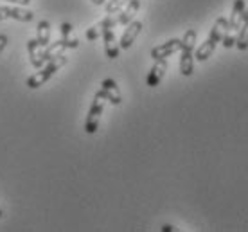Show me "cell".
Here are the masks:
<instances>
[{
	"instance_id": "6da1fadb",
	"label": "cell",
	"mask_w": 248,
	"mask_h": 232,
	"mask_svg": "<svg viewBox=\"0 0 248 232\" xmlns=\"http://www.w3.org/2000/svg\"><path fill=\"white\" fill-rule=\"evenodd\" d=\"M227 24H229V18H225V16H219V18L214 22V27H212L209 38H207V40H205V44L202 45L196 52H194V60H198V62H207V60L211 58V54L217 47V44L223 40Z\"/></svg>"
},
{
	"instance_id": "7a4b0ae2",
	"label": "cell",
	"mask_w": 248,
	"mask_h": 232,
	"mask_svg": "<svg viewBox=\"0 0 248 232\" xmlns=\"http://www.w3.org/2000/svg\"><path fill=\"white\" fill-rule=\"evenodd\" d=\"M198 32L194 29L186 31L182 38V56H180V72L184 76H192L194 72V44H196Z\"/></svg>"
},
{
	"instance_id": "3957f363",
	"label": "cell",
	"mask_w": 248,
	"mask_h": 232,
	"mask_svg": "<svg viewBox=\"0 0 248 232\" xmlns=\"http://www.w3.org/2000/svg\"><path fill=\"white\" fill-rule=\"evenodd\" d=\"M65 63H67V56H65V54H60V56H56L54 60L47 62V65H45L44 69L27 79V87L32 88V90H34V88H40L42 85H45V83L49 81L50 77L56 74Z\"/></svg>"
},
{
	"instance_id": "277c9868",
	"label": "cell",
	"mask_w": 248,
	"mask_h": 232,
	"mask_svg": "<svg viewBox=\"0 0 248 232\" xmlns=\"http://www.w3.org/2000/svg\"><path fill=\"white\" fill-rule=\"evenodd\" d=\"M105 97H101L99 94H95L92 101V107L88 110L87 121H85V132L88 135H93V133L99 130V123H101V115L105 112Z\"/></svg>"
},
{
	"instance_id": "5b68a950",
	"label": "cell",
	"mask_w": 248,
	"mask_h": 232,
	"mask_svg": "<svg viewBox=\"0 0 248 232\" xmlns=\"http://www.w3.org/2000/svg\"><path fill=\"white\" fill-rule=\"evenodd\" d=\"M178 50H182V40L180 38H171L166 44L153 47V49H151V58H153L155 62L156 60H166V58H169L171 54L178 52Z\"/></svg>"
},
{
	"instance_id": "8992f818",
	"label": "cell",
	"mask_w": 248,
	"mask_h": 232,
	"mask_svg": "<svg viewBox=\"0 0 248 232\" xmlns=\"http://www.w3.org/2000/svg\"><path fill=\"white\" fill-rule=\"evenodd\" d=\"M97 94L101 95V97H105L106 101H110L112 105H115V107H119L121 103H123V95H121V90H119V85L113 79H103V83H101V90L97 92Z\"/></svg>"
},
{
	"instance_id": "52a82bcc",
	"label": "cell",
	"mask_w": 248,
	"mask_h": 232,
	"mask_svg": "<svg viewBox=\"0 0 248 232\" xmlns=\"http://www.w3.org/2000/svg\"><path fill=\"white\" fill-rule=\"evenodd\" d=\"M27 52H29V60H31L32 67L34 69H42L45 63V47L40 45L36 38L32 40H27Z\"/></svg>"
},
{
	"instance_id": "ba28073f",
	"label": "cell",
	"mask_w": 248,
	"mask_h": 232,
	"mask_svg": "<svg viewBox=\"0 0 248 232\" xmlns=\"http://www.w3.org/2000/svg\"><path fill=\"white\" fill-rule=\"evenodd\" d=\"M9 18L18 20V22H31L34 18V13L22 7H0V22Z\"/></svg>"
},
{
	"instance_id": "9c48e42d",
	"label": "cell",
	"mask_w": 248,
	"mask_h": 232,
	"mask_svg": "<svg viewBox=\"0 0 248 232\" xmlns=\"http://www.w3.org/2000/svg\"><path fill=\"white\" fill-rule=\"evenodd\" d=\"M140 31H142V22H139V20H131L130 24H128V27H126V31L123 32V36H121V42H119V45H121V49H130L131 45H133V42L137 40V36L140 34Z\"/></svg>"
},
{
	"instance_id": "30bf717a",
	"label": "cell",
	"mask_w": 248,
	"mask_h": 232,
	"mask_svg": "<svg viewBox=\"0 0 248 232\" xmlns=\"http://www.w3.org/2000/svg\"><path fill=\"white\" fill-rule=\"evenodd\" d=\"M166 70H168V62H166V60H156L155 65L149 70L148 77H146L148 87H151V88L158 87L160 81L164 79V76H166Z\"/></svg>"
},
{
	"instance_id": "8fae6325",
	"label": "cell",
	"mask_w": 248,
	"mask_h": 232,
	"mask_svg": "<svg viewBox=\"0 0 248 232\" xmlns=\"http://www.w3.org/2000/svg\"><path fill=\"white\" fill-rule=\"evenodd\" d=\"M103 40H105L106 56L110 58V60L119 58V54H121V45H119L117 38H115L113 29H105V31H103Z\"/></svg>"
},
{
	"instance_id": "7c38bea8",
	"label": "cell",
	"mask_w": 248,
	"mask_h": 232,
	"mask_svg": "<svg viewBox=\"0 0 248 232\" xmlns=\"http://www.w3.org/2000/svg\"><path fill=\"white\" fill-rule=\"evenodd\" d=\"M140 9V0H130L126 6L117 13V20L119 25H128L131 20L135 18V15Z\"/></svg>"
},
{
	"instance_id": "4fadbf2b",
	"label": "cell",
	"mask_w": 248,
	"mask_h": 232,
	"mask_svg": "<svg viewBox=\"0 0 248 232\" xmlns=\"http://www.w3.org/2000/svg\"><path fill=\"white\" fill-rule=\"evenodd\" d=\"M60 32H62V40H65L68 44L70 49H78V45H79V40L74 36V27L70 22H63L60 25Z\"/></svg>"
},
{
	"instance_id": "5bb4252c",
	"label": "cell",
	"mask_w": 248,
	"mask_h": 232,
	"mask_svg": "<svg viewBox=\"0 0 248 232\" xmlns=\"http://www.w3.org/2000/svg\"><path fill=\"white\" fill-rule=\"evenodd\" d=\"M67 49H70V47H68V44L65 42V40H58V42H54V44H49L47 47H45V62L54 60L56 56L63 54V50H67Z\"/></svg>"
},
{
	"instance_id": "9a60e30c",
	"label": "cell",
	"mask_w": 248,
	"mask_h": 232,
	"mask_svg": "<svg viewBox=\"0 0 248 232\" xmlns=\"http://www.w3.org/2000/svg\"><path fill=\"white\" fill-rule=\"evenodd\" d=\"M36 40L40 42V45H47L50 44V24L47 20H42L40 24H38V29H36Z\"/></svg>"
},
{
	"instance_id": "2e32d148",
	"label": "cell",
	"mask_w": 248,
	"mask_h": 232,
	"mask_svg": "<svg viewBox=\"0 0 248 232\" xmlns=\"http://www.w3.org/2000/svg\"><path fill=\"white\" fill-rule=\"evenodd\" d=\"M236 47L239 50H248V22H243L236 38Z\"/></svg>"
},
{
	"instance_id": "e0dca14e",
	"label": "cell",
	"mask_w": 248,
	"mask_h": 232,
	"mask_svg": "<svg viewBox=\"0 0 248 232\" xmlns=\"http://www.w3.org/2000/svg\"><path fill=\"white\" fill-rule=\"evenodd\" d=\"M128 2H130V0H110V2L106 4V13H108V15H117Z\"/></svg>"
},
{
	"instance_id": "ac0fdd59",
	"label": "cell",
	"mask_w": 248,
	"mask_h": 232,
	"mask_svg": "<svg viewBox=\"0 0 248 232\" xmlns=\"http://www.w3.org/2000/svg\"><path fill=\"white\" fill-rule=\"evenodd\" d=\"M99 36H103V29H101V25H93V27H90L87 31V40H90V42H93V40H97Z\"/></svg>"
},
{
	"instance_id": "d6986e66",
	"label": "cell",
	"mask_w": 248,
	"mask_h": 232,
	"mask_svg": "<svg viewBox=\"0 0 248 232\" xmlns=\"http://www.w3.org/2000/svg\"><path fill=\"white\" fill-rule=\"evenodd\" d=\"M6 45H7V34H0V54L4 52Z\"/></svg>"
},
{
	"instance_id": "ffe728a7",
	"label": "cell",
	"mask_w": 248,
	"mask_h": 232,
	"mask_svg": "<svg viewBox=\"0 0 248 232\" xmlns=\"http://www.w3.org/2000/svg\"><path fill=\"white\" fill-rule=\"evenodd\" d=\"M7 2H13V4H20V6H27L31 0H7Z\"/></svg>"
},
{
	"instance_id": "44dd1931",
	"label": "cell",
	"mask_w": 248,
	"mask_h": 232,
	"mask_svg": "<svg viewBox=\"0 0 248 232\" xmlns=\"http://www.w3.org/2000/svg\"><path fill=\"white\" fill-rule=\"evenodd\" d=\"M173 231H176L173 225H164V227H162V232H173Z\"/></svg>"
},
{
	"instance_id": "7402d4cb",
	"label": "cell",
	"mask_w": 248,
	"mask_h": 232,
	"mask_svg": "<svg viewBox=\"0 0 248 232\" xmlns=\"http://www.w3.org/2000/svg\"><path fill=\"white\" fill-rule=\"evenodd\" d=\"M241 20L243 22H248V7H245V11H243V15H241Z\"/></svg>"
},
{
	"instance_id": "603a6c76",
	"label": "cell",
	"mask_w": 248,
	"mask_h": 232,
	"mask_svg": "<svg viewBox=\"0 0 248 232\" xmlns=\"http://www.w3.org/2000/svg\"><path fill=\"white\" fill-rule=\"evenodd\" d=\"M93 4H95V6H103V4H105L106 0H92Z\"/></svg>"
},
{
	"instance_id": "cb8c5ba5",
	"label": "cell",
	"mask_w": 248,
	"mask_h": 232,
	"mask_svg": "<svg viewBox=\"0 0 248 232\" xmlns=\"http://www.w3.org/2000/svg\"><path fill=\"white\" fill-rule=\"evenodd\" d=\"M0 218H2V209H0Z\"/></svg>"
}]
</instances>
